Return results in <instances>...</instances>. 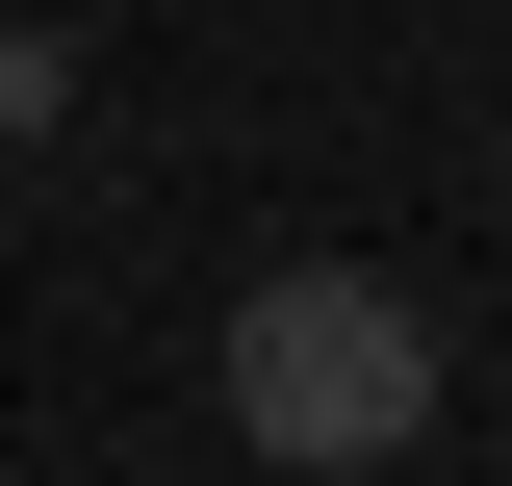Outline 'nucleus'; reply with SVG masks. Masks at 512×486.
<instances>
[{
	"mask_svg": "<svg viewBox=\"0 0 512 486\" xmlns=\"http://www.w3.org/2000/svg\"><path fill=\"white\" fill-rule=\"evenodd\" d=\"M231 435H256L282 486L410 461V435H436V307H410V282H359V256H282V282L231 307Z\"/></svg>",
	"mask_w": 512,
	"mask_h": 486,
	"instance_id": "obj_1",
	"label": "nucleus"
}]
</instances>
